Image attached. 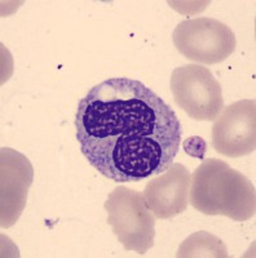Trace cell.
Listing matches in <instances>:
<instances>
[{
  "instance_id": "cell-3",
  "label": "cell",
  "mask_w": 256,
  "mask_h": 258,
  "mask_svg": "<svg viewBox=\"0 0 256 258\" xmlns=\"http://www.w3.org/2000/svg\"><path fill=\"white\" fill-rule=\"evenodd\" d=\"M105 211L108 225L124 249L145 254L153 248L156 217L147 209L142 192L118 186L106 199Z\"/></svg>"
},
{
  "instance_id": "cell-5",
  "label": "cell",
  "mask_w": 256,
  "mask_h": 258,
  "mask_svg": "<svg viewBox=\"0 0 256 258\" xmlns=\"http://www.w3.org/2000/svg\"><path fill=\"white\" fill-rule=\"evenodd\" d=\"M172 41L185 58L203 64L225 61L237 47L232 29L210 17L181 21L175 27Z\"/></svg>"
},
{
  "instance_id": "cell-8",
  "label": "cell",
  "mask_w": 256,
  "mask_h": 258,
  "mask_svg": "<svg viewBox=\"0 0 256 258\" xmlns=\"http://www.w3.org/2000/svg\"><path fill=\"white\" fill-rule=\"evenodd\" d=\"M190 170L172 163L167 170L145 185L144 199L147 209L159 220H168L186 211L190 195Z\"/></svg>"
},
{
  "instance_id": "cell-9",
  "label": "cell",
  "mask_w": 256,
  "mask_h": 258,
  "mask_svg": "<svg viewBox=\"0 0 256 258\" xmlns=\"http://www.w3.org/2000/svg\"><path fill=\"white\" fill-rule=\"evenodd\" d=\"M176 257H219L228 258V250L223 240L207 231L190 235L180 245Z\"/></svg>"
},
{
  "instance_id": "cell-4",
  "label": "cell",
  "mask_w": 256,
  "mask_h": 258,
  "mask_svg": "<svg viewBox=\"0 0 256 258\" xmlns=\"http://www.w3.org/2000/svg\"><path fill=\"white\" fill-rule=\"evenodd\" d=\"M170 85L176 105L194 120L215 121L224 110L220 83L200 64H184L175 69Z\"/></svg>"
},
{
  "instance_id": "cell-2",
  "label": "cell",
  "mask_w": 256,
  "mask_h": 258,
  "mask_svg": "<svg viewBox=\"0 0 256 258\" xmlns=\"http://www.w3.org/2000/svg\"><path fill=\"white\" fill-rule=\"evenodd\" d=\"M191 207L206 216L243 222L255 216L256 191L247 177L216 158L206 159L190 177Z\"/></svg>"
},
{
  "instance_id": "cell-10",
  "label": "cell",
  "mask_w": 256,
  "mask_h": 258,
  "mask_svg": "<svg viewBox=\"0 0 256 258\" xmlns=\"http://www.w3.org/2000/svg\"><path fill=\"white\" fill-rule=\"evenodd\" d=\"M183 147L188 155L202 159L203 158L204 149H206V144H204L203 138L190 137V138H188L185 142H184Z\"/></svg>"
},
{
  "instance_id": "cell-7",
  "label": "cell",
  "mask_w": 256,
  "mask_h": 258,
  "mask_svg": "<svg viewBox=\"0 0 256 258\" xmlns=\"http://www.w3.org/2000/svg\"><path fill=\"white\" fill-rule=\"evenodd\" d=\"M34 181V168L17 150H0V225L12 227L24 212Z\"/></svg>"
},
{
  "instance_id": "cell-6",
  "label": "cell",
  "mask_w": 256,
  "mask_h": 258,
  "mask_svg": "<svg viewBox=\"0 0 256 258\" xmlns=\"http://www.w3.org/2000/svg\"><path fill=\"white\" fill-rule=\"evenodd\" d=\"M212 147L228 158H241L256 150V102L239 100L224 107L212 126Z\"/></svg>"
},
{
  "instance_id": "cell-1",
  "label": "cell",
  "mask_w": 256,
  "mask_h": 258,
  "mask_svg": "<svg viewBox=\"0 0 256 258\" xmlns=\"http://www.w3.org/2000/svg\"><path fill=\"white\" fill-rule=\"evenodd\" d=\"M74 124L89 165L114 182L163 173L179 154L183 136L174 109L130 78L94 85L78 103Z\"/></svg>"
}]
</instances>
